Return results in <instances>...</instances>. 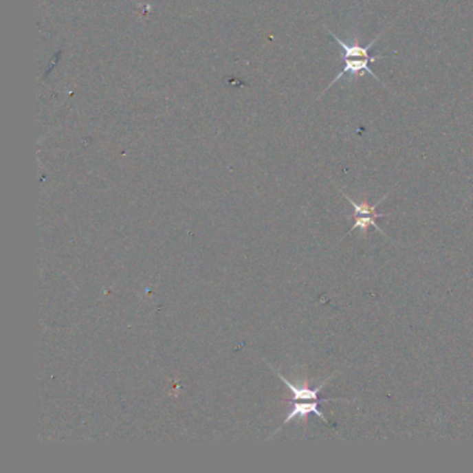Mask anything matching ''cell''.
<instances>
[{"label":"cell","instance_id":"3957f363","mask_svg":"<svg viewBox=\"0 0 473 473\" xmlns=\"http://www.w3.org/2000/svg\"><path fill=\"white\" fill-rule=\"evenodd\" d=\"M275 372L282 379V382L286 384V387L292 391L293 402H321V403H328V402H347V403H350L351 402L349 399H321L320 397L321 390L331 380V377H333V375L331 377L325 379L320 386L309 387L307 383H304V384H294V383L289 382L279 371H275Z\"/></svg>","mask_w":473,"mask_h":473},{"label":"cell","instance_id":"7a4b0ae2","mask_svg":"<svg viewBox=\"0 0 473 473\" xmlns=\"http://www.w3.org/2000/svg\"><path fill=\"white\" fill-rule=\"evenodd\" d=\"M386 57H390V56H387V54H383V56L379 54V56H373V57L369 56V57H365V58L343 57V58H344V68L342 69V72H339V74L336 75L335 80L327 87V89L324 91V94H325L328 89H331L338 81H340L344 75H350V76L353 78L351 81H355L358 76H362L365 72L369 74L371 76H373V80H376L379 84H382L383 87H386V85L379 80V76L369 68V63H375V61H377V60H380V58H386ZM386 88H387V87H386ZM324 94H322V95H324Z\"/></svg>","mask_w":473,"mask_h":473},{"label":"cell","instance_id":"6da1fadb","mask_svg":"<svg viewBox=\"0 0 473 473\" xmlns=\"http://www.w3.org/2000/svg\"><path fill=\"white\" fill-rule=\"evenodd\" d=\"M343 193V196H344V199L353 206V208H354V212H353V218H354V223H353V226L350 228V230L347 232V234H350L351 232H354V230H357V229H360V232H361V234L362 236H365L366 234V232H368V228L369 226H373L377 232H380L382 234H384L386 236V233L377 226V223H376V218H383V217H388L390 214H387V212H377L376 211V208L379 207V204L388 196V193H386L384 196H383V199H380L377 203H375L373 206L372 204H369L366 200L365 201H361V203H355L353 199H350V196H347L344 192H342Z\"/></svg>","mask_w":473,"mask_h":473},{"label":"cell","instance_id":"277c9868","mask_svg":"<svg viewBox=\"0 0 473 473\" xmlns=\"http://www.w3.org/2000/svg\"><path fill=\"white\" fill-rule=\"evenodd\" d=\"M292 403H293V408H292V411L287 414L286 419L283 421V425L292 422V421L296 419V418L301 419L302 422H307V418H308V415H311V414L317 415L321 421H324L325 424L329 425V421L325 418L324 412L320 410L321 402H292Z\"/></svg>","mask_w":473,"mask_h":473}]
</instances>
